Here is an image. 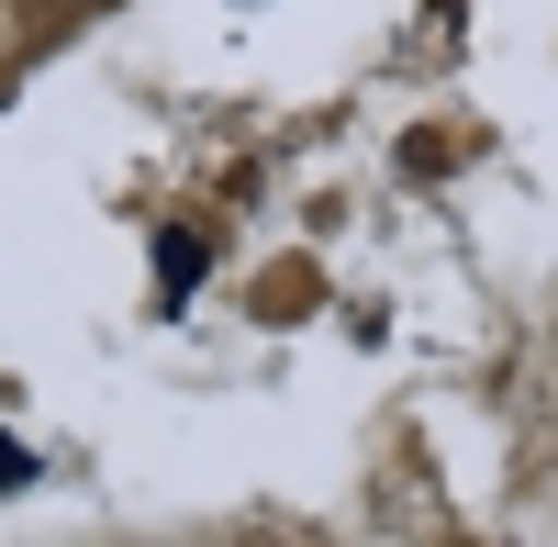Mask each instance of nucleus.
Wrapping results in <instances>:
<instances>
[]
</instances>
